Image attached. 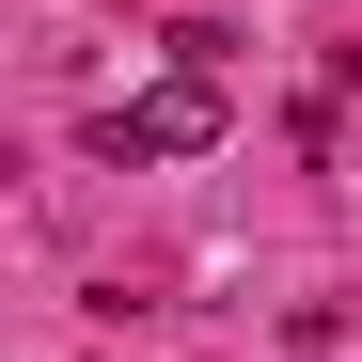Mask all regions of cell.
<instances>
[{"label":"cell","mask_w":362,"mask_h":362,"mask_svg":"<svg viewBox=\"0 0 362 362\" xmlns=\"http://www.w3.org/2000/svg\"><path fill=\"white\" fill-rule=\"evenodd\" d=\"M221 127H236V110H221V79H205V64H173L158 95H127V110H110L95 142H110V158H205Z\"/></svg>","instance_id":"6da1fadb"}]
</instances>
